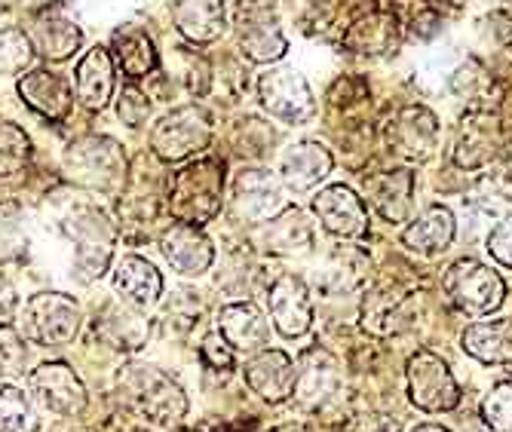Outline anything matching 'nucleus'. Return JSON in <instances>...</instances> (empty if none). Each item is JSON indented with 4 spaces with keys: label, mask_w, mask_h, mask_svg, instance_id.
<instances>
[{
    "label": "nucleus",
    "mask_w": 512,
    "mask_h": 432,
    "mask_svg": "<svg viewBox=\"0 0 512 432\" xmlns=\"http://www.w3.org/2000/svg\"><path fill=\"white\" fill-rule=\"evenodd\" d=\"M117 387L123 402L157 426H172L188 414V396L178 383L157 365L129 362L117 374Z\"/></svg>",
    "instance_id": "f257e3e1"
},
{
    "label": "nucleus",
    "mask_w": 512,
    "mask_h": 432,
    "mask_svg": "<svg viewBox=\"0 0 512 432\" xmlns=\"http://www.w3.org/2000/svg\"><path fill=\"white\" fill-rule=\"evenodd\" d=\"M224 197V163L221 160H194L178 169L169 181V212L181 224L203 227L209 224Z\"/></svg>",
    "instance_id": "f03ea898"
},
{
    "label": "nucleus",
    "mask_w": 512,
    "mask_h": 432,
    "mask_svg": "<svg viewBox=\"0 0 512 432\" xmlns=\"http://www.w3.org/2000/svg\"><path fill=\"white\" fill-rule=\"evenodd\" d=\"M80 307L74 298L62 295V292H40L31 295L22 307V319H19V331L22 338L37 344V347H68L74 344L77 331H80Z\"/></svg>",
    "instance_id": "7ed1b4c3"
},
{
    "label": "nucleus",
    "mask_w": 512,
    "mask_h": 432,
    "mask_svg": "<svg viewBox=\"0 0 512 432\" xmlns=\"http://www.w3.org/2000/svg\"><path fill=\"white\" fill-rule=\"evenodd\" d=\"M442 288L448 301L467 316H488L491 310H497L503 304L506 285L503 279L485 267L482 261L473 258H460L445 270Z\"/></svg>",
    "instance_id": "20e7f679"
},
{
    "label": "nucleus",
    "mask_w": 512,
    "mask_h": 432,
    "mask_svg": "<svg viewBox=\"0 0 512 432\" xmlns=\"http://www.w3.org/2000/svg\"><path fill=\"white\" fill-rule=\"evenodd\" d=\"M212 141V117L200 105H181L169 111L151 132V151L163 163L188 160L191 154L206 151Z\"/></svg>",
    "instance_id": "39448f33"
},
{
    "label": "nucleus",
    "mask_w": 512,
    "mask_h": 432,
    "mask_svg": "<svg viewBox=\"0 0 512 432\" xmlns=\"http://www.w3.org/2000/svg\"><path fill=\"white\" fill-rule=\"evenodd\" d=\"M65 169L74 181L92 190H114L126 178V157L114 138L89 135L74 141L65 154Z\"/></svg>",
    "instance_id": "423d86ee"
},
{
    "label": "nucleus",
    "mask_w": 512,
    "mask_h": 432,
    "mask_svg": "<svg viewBox=\"0 0 512 432\" xmlns=\"http://www.w3.org/2000/svg\"><path fill=\"white\" fill-rule=\"evenodd\" d=\"M405 377H408V396L421 411L439 414V411H451L460 402V387L448 362L433 350H417L408 359Z\"/></svg>",
    "instance_id": "0eeeda50"
},
{
    "label": "nucleus",
    "mask_w": 512,
    "mask_h": 432,
    "mask_svg": "<svg viewBox=\"0 0 512 432\" xmlns=\"http://www.w3.org/2000/svg\"><path fill=\"white\" fill-rule=\"evenodd\" d=\"M258 95H261L264 111L270 117H276L279 123L304 126L316 114L310 83L295 68H270L267 74H261Z\"/></svg>",
    "instance_id": "6e6552de"
},
{
    "label": "nucleus",
    "mask_w": 512,
    "mask_h": 432,
    "mask_svg": "<svg viewBox=\"0 0 512 432\" xmlns=\"http://www.w3.org/2000/svg\"><path fill=\"white\" fill-rule=\"evenodd\" d=\"M387 144L402 160L424 163L439 144V120L424 105H405L387 123Z\"/></svg>",
    "instance_id": "1a4fd4ad"
},
{
    "label": "nucleus",
    "mask_w": 512,
    "mask_h": 432,
    "mask_svg": "<svg viewBox=\"0 0 512 432\" xmlns=\"http://www.w3.org/2000/svg\"><path fill=\"white\" fill-rule=\"evenodd\" d=\"M237 40H240L243 56H249L252 62L283 59L289 46L283 37V28H279V16L267 0H249L246 7H240Z\"/></svg>",
    "instance_id": "9d476101"
},
{
    "label": "nucleus",
    "mask_w": 512,
    "mask_h": 432,
    "mask_svg": "<svg viewBox=\"0 0 512 432\" xmlns=\"http://www.w3.org/2000/svg\"><path fill=\"white\" fill-rule=\"evenodd\" d=\"M31 396L56 417H80L86 411V390L65 362H43L31 371Z\"/></svg>",
    "instance_id": "9b49d317"
},
{
    "label": "nucleus",
    "mask_w": 512,
    "mask_h": 432,
    "mask_svg": "<svg viewBox=\"0 0 512 432\" xmlns=\"http://www.w3.org/2000/svg\"><path fill=\"white\" fill-rule=\"evenodd\" d=\"M503 144L500 120L485 108H470L457 126V138L451 148V160L460 169H485Z\"/></svg>",
    "instance_id": "f8f14e48"
},
{
    "label": "nucleus",
    "mask_w": 512,
    "mask_h": 432,
    "mask_svg": "<svg viewBox=\"0 0 512 432\" xmlns=\"http://www.w3.org/2000/svg\"><path fill=\"white\" fill-rule=\"evenodd\" d=\"M402 25L393 13L387 10H362L353 22H347L344 34H341V46L353 56H365V59H381V56H393L402 43Z\"/></svg>",
    "instance_id": "ddd939ff"
},
{
    "label": "nucleus",
    "mask_w": 512,
    "mask_h": 432,
    "mask_svg": "<svg viewBox=\"0 0 512 432\" xmlns=\"http://www.w3.org/2000/svg\"><path fill=\"white\" fill-rule=\"evenodd\" d=\"M267 310L283 338H301L313 325V304L301 276L279 273L267 288Z\"/></svg>",
    "instance_id": "4468645a"
},
{
    "label": "nucleus",
    "mask_w": 512,
    "mask_h": 432,
    "mask_svg": "<svg viewBox=\"0 0 512 432\" xmlns=\"http://www.w3.org/2000/svg\"><path fill=\"white\" fill-rule=\"evenodd\" d=\"M368 270H371V255L362 246L341 243L322 258V264L316 270V288L325 298L356 295L368 282Z\"/></svg>",
    "instance_id": "2eb2a0df"
},
{
    "label": "nucleus",
    "mask_w": 512,
    "mask_h": 432,
    "mask_svg": "<svg viewBox=\"0 0 512 432\" xmlns=\"http://www.w3.org/2000/svg\"><path fill=\"white\" fill-rule=\"evenodd\" d=\"M243 377L252 387V393H258L264 402L279 405L295 396V383H298V365L292 362L289 353L283 350H258L249 356V362L243 365Z\"/></svg>",
    "instance_id": "dca6fc26"
},
{
    "label": "nucleus",
    "mask_w": 512,
    "mask_h": 432,
    "mask_svg": "<svg viewBox=\"0 0 512 432\" xmlns=\"http://www.w3.org/2000/svg\"><path fill=\"white\" fill-rule=\"evenodd\" d=\"M362 328L375 338H390V334H399L408 328L411 322V295L408 288L399 282H381L375 285L362 301L359 310Z\"/></svg>",
    "instance_id": "f3484780"
},
{
    "label": "nucleus",
    "mask_w": 512,
    "mask_h": 432,
    "mask_svg": "<svg viewBox=\"0 0 512 432\" xmlns=\"http://www.w3.org/2000/svg\"><path fill=\"white\" fill-rule=\"evenodd\" d=\"M313 212L332 236L359 239L368 233V212L347 184H329L313 197Z\"/></svg>",
    "instance_id": "a211bd4d"
},
{
    "label": "nucleus",
    "mask_w": 512,
    "mask_h": 432,
    "mask_svg": "<svg viewBox=\"0 0 512 432\" xmlns=\"http://www.w3.org/2000/svg\"><path fill=\"white\" fill-rule=\"evenodd\" d=\"M414 172L411 169H387V172H371L362 181L365 200L371 203L387 224H402L411 215L414 206Z\"/></svg>",
    "instance_id": "6ab92c4d"
},
{
    "label": "nucleus",
    "mask_w": 512,
    "mask_h": 432,
    "mask_svg": "<svg viewBox=\"0 0 512 432\" xmlns=\"http://www.w3.org/2000/svg\"><path fill=\"white\" fill-rule=\"evenodd\" d=\"M160 249H163L169 267H172L178 276H184V279H197V276H203V273L212 267V261H215V249H212V243H209V236H206L200 227H194V224H181V221L172 224V227L163 233Z\"/></svg>",
    "instance_id": "aec40b11"
},
{
    "label": "nucleus",
    "mask_w": 512,
    "mask_h": 432,
    "mask_svg": "<svg viewBox=\"0 0 512 432\" xmlns=\"http://www.w3.org/2000/svg\"><path fill=\"white\" fill-rule=\"evenodd\" d=\"M234 215L249 224L270 221L283 209V190H279L276 178L264 169H243L234 181Z\"/></svg>",
    "instance_id": "412c9836"
},
{
    "label": "nucleus",
    "mask_w": 512,
    "mask_h": 432,
    "mask_svg": "<svg viewBox=\"0 0 512 432\" xmlns=\"http://www.w3.org/2000/svg\"><path fill=\"white\" fill-rule=\"evenodd\" d=\"M74 236H77V258H74V276L80 282L99 279L108 267L111 258V239L114 230L108 218L96 209H89L83 218L74 221Z\"/></svg>",
    "instance_id": "4be33fe9"
},
{
    "label": "nucleus",
    "mask_w": 512,
    "mask_h": 432,
    "mask_svg": "<svg viewBox=\"0 0 512 432\" xmlns=\"http://www.w3.org/2000/svg\"><path fill=\"white\" fill-rule=\"evenodd\" d=\"M338 359L325 350V347H310L301 356L298 365V383H295V396L301 399L304 408L319 411L325 402H332L341 383V371H338Z\"/></svg>",
    "instance_id": "5701e85b"
},
{
    "label": "nucleus",
    "mask_w": 512,
    "mask_h": 432,
    "mask_svg": "<svg viewBox=\"0 0 512 432\" xmlns=\"http://www.w3.org/2000/svg\"><path fill=\"white\" fill-rule=\"evenodd\" d=\"M28 37L34 43V50L50 62L71 59L83 43V31L59 7H43L40 13H34Z\"/></svg>",
    "instance_id": "b1692460"
},
{
    "label": "nucleus",
    "mask_w": 512,
    "mask_h": 432,
    "mask_svg": "<svg viewBox=\"0 0 512 432\" xmlns=\"http://www.w3.org/2000/svg\"><path fill=\"white\" fill-rule=\"evenodd\" d=\"M19 99L43 120H65L71 114L74 92L62 74L37 68L19 80Z\"/></svg>",
    "instance_id": "393cba45"
},
{
    "label": "nucleus",
    "mask_w": 512,
    "mask_h": 432,
    "mask_svg": "<svg viewBox=\"0 0 512 432\" xmlns=\"http://www.w3.org/2000/svg\"><path fill=\"white\" fill-rule=\"evenodd\" d=\"M218 334L230 344L234 353H258L267 347L270 338V325L264 319V313L252 304V301H240V304H227L218 313Z\"/></svg>",
    "instance_id": "a878e982"
},
{
    "label": "nucleus",
    "mask_w": 512,
    "mask_h": 432,
    "mask_svg": "<svg viewBox=\"0 0 512 432\" xmlns=\"http://www.w3.org/2000/svg\"><path fill=\"white\" fill-rule=\"evenodd\" d=\"M114 288L129 307L151 310V307H157V301L163 295V276L148 258L123 255L114 270Z\"/></svg>",
    "instance_id": "bb28decb"
},
{
    "label": "nucleus",
    "mask_w": 512,
    "mask_h": 432,
    "mask_svg": "<svg viewBox=\"0 0 512 432\" xmlns=\"http://www.w3.org/2000/svg\"><path fill=\"white\" fill-rule=\"evenodd\" d=\"M454 233H457V221L451 215V209L445 206H427L421 215H417L405 233H402V246L414 255H424L433 258L439 252H445L454 243Z\"/></svg>",
    "instance_id": "cd10ccee"
},
{
    "label": "nucleus",
    "mask_w": 512,
    "mask_h": 432,
    "mask_svg": "<svg viewBox=\"0 0 512 432\" xmlns=\"http://www.w3.org/2000/svg\"><path fill=\"white\" fill-rule=\"evenodd\" d=\"M175 28L191 43H212L224 34V0H169Z\"/></svg>",
    "instance_id": "c85d7f7f"
},
{
    "label": "nucleus",
    "mask_w": 512,
    "mask_h": 432,
    "mask_svg": "<svg viewBox=\"0 0 512 432\" xmlns=\"http://www.w3.org/2000/svg\"><path fill=\"white\" fill-rule=\"evenodd\" d=\"M332 172V154L319 141H298L283 154L279 178L289 190H310Z\"/></svg>",
    "instance_id": "c756f323"
},
{
    "label": "nucleus",
    "mask_w": 512,
    "mask_h": 432,
    "mask_svg": "<svg viewBox=\"0 0 512 432\" xmlns=\"http://www.w3.org/2000/svg\"><path fill=\"white\" fill-rule=\"evenodd\" d=\"M111 92H114L111 50L96 46V50H89L77 65V99L92 111H102L111 102Z\"/></svg>",
    "instance_id": "7c9ffc66"
},
{
    "label": "nucleus",
    "mask_w": 512,
    "mask_h": 432,
    "mask_svg": "<svg viewBox=\"0 0 512 432\" xmlns=\"http://www.w3.org/2000/svg\"><path fill=\"white\" fill-rule=\"evenodd\" d=\"M460 347L479 362H509L512 359V319L476 322L460 334Z\"/></svg>",
    "instance_id": "2f4dec72"
},
{
    "label": "nucleus",
    "mask_w": 512,
    "mask_h": 432,
    "mask_svg": "<svg viewBox=\"0 0 512 432\" xmlns=\"http://www.w3.org/2000/svg\"><path fill=\"white\" fill-rule=\"evenodd\" d=\"M264 246L276 255H298L313 246V227L301 209H283L267 221Z\"/></svg>",
    "instance_id": "473e14b6"
},
{
    "label": "nucleus",
    "mask_w": 512,
    "mask_h": 432,
    "mask_svg": "<svg viewBox=\"0 0 512 432\" xmlns=\"http://www.w3.org/2000/svg\"><path fill=\"white\" fill-rule=\"evenodd\" d=\"M114 59L129 80L151 77L160 62V56L154 50V40L138 28H123L114 34Z\"/></svg>",
    "instance_id": "72a5a7b5"
},
{
    "label": "nucleus",
    "mask_w": 512,
    "mask_h": 432,
    "mask_svg": "<svg viewBox=\"0 0 512 432\" xmlns=\"http://www.w3.org/2000/svg\"><path fill=\"white\" fill-rule=\"evenodd\" d=\"M463 209H470L479 218H506L512 209V178L506 172H491L476 181L473 194L463 200Z\"/></svg>",
    "instance_id": "f704fd0d"
},
{
    "label": "nucleus",
    "mask_w": 512,
    "mask_h": 432,
    "mask_svg": "<svg viewBox=\"0 0 512 432\" xmlns=\"http://www.w3.org/2000/svg\"><path fill=\"white\" fill-rule=\"evenodd\" d=\"M448 92L473 108H482V99L494 92V74L479 59H463L448 77Z\"/></svg>",
    "instance_id": "c9c22d12"
},
{
    "label": "nucleus",
    "mask_w": 512,
    "mask_h": 432,
    "mask_svg": "<svg viewBox=\"0 0 512 432\" xmlns=\"http://www.w3.org/2000/svg\"><path fill=\"white\" fill-rule=\"evenodd\" d=\"M40 417L34 396H28L19 387L0 390V432H37Z\"/></svg>",
    "instance_id": "e433bc0d"
},
{
    "label": "nucleus",
    "mask_w": 512,
    "mask_h": 432,
    "mask_svg": "<svg viewBox=\"0 0 512 432\" xmlns=\"http://www.w3.org/2000/svg\"><path fill=\"white\" fill-rule=\"evenodd\" d=\"M31 160V138L22 126L0 120V178L22 172Z\"/></svg>",
    "instance_id": "4c0bfd02"
},
{
    "label": "nucleus",
    "mask_w": 512,
    "mask_h": 432,
    "mask_svg": "<svg viewBox=\"0 0 512 432\" xmlns=\"http://www.w3.org/2000/svg\"><path fill=\"white\" fill-rule=\"evenodd\" d=\"M34 59V43L22 28L0 31V74H22Z\"/></svg>",
    "instance_id": "58836bf2"
},
{
    "label": "nucleus",
    "mask_w": 512,
    "mask_h": 432,
    "mask_svg": "<svg viewBox=\"0 0 512 432\" xmlns=\"http://www.w3.org/2000/svg\"><path fill=\"white\" fill-rule=\"evenodd\" d=\"M28 252V236L22 230V212L13 203L0 206V264L19 261Z\"/></svg>",
    "instance_id": "ea45409f"
},
{
    "label": "nucleus",
    "mask_w": 512,
    "mask_h": 432,
    "mask_svg": "<svg viewBox=\"0 0 512 432\" xmlns=\"http://www.w3.org/2000/svg\"><path fill=\"white\" fill-rule=\"evenodd\" d=\"M28 347L16 325H0V383L16 380L25 374Z\"/></svg>",
    "instance_id": "a19ab883"
},
{
    "label": "nucleus",
    "mask_w": 512,
    "mask_h": 432,
    "mask_svg": "<svg viewBox=\"0 0 512 432\" xmlns=\"http://www.w3.org/2000/svg\"><path fill=\"white\" fill-rule=\"evenodd\" d=\"M479 37L488 50H494L500 59H506L512 65V13L506 10H494L479 22Z\"/></svg>",
    "instance_id": "79ce46f5"
},
{
    "label": "nucleus",
    "mask_w": 512,
    "mask_h": 432,
    "mask_svg": "<svg viewBox=\"0 0 512 432\" xmlns=\"http://www.w3.org/2000/svg\"><path fill=\"white\" fill-rule=\"evenodd\" d=\"M102 331L114 347H123V350H138L145 341V328L138 325L135 316L123 310H108V316L102 319Z\"/></svg>",
    "instance_id": "37998d69"
},
{
    "label": "nucleus",
    "mask_w": 512,
    "mask_h": 432,
    "mask_svg": "<svg viewBox=\"0 0 512 432\" xmlns=\"http://www.w3.org/2000/svg\"><path fill=\"white\" fill-rule=\"evenodd\" d=\"M482 417L497 432H512V380L497 383V387L482 402Z\"/></svg>",
    "instance_id": "c03bdc74"
},
{
    "label": "nucleus",
    "mask_w": 512,
    "mask_h": 432,
    "mask_svg": "<svg viewBox=\"0 0 512 432\" xmlns=\"http://www.w3.org/2000/svg\"><path fill=\"white\" fill-rule=\"evenodd\" d=\"M117 114H120V120L129 126V129H138L142 126L148 117H151V102H148V95L138 89V86H126L123 92H120V102H117Z\"/></svg>",
    "instance_id": "a18cd8bd"
},
{
    "label": "nucleus",
    "mask_w": 512,
    "mask_h": 432,
    "mask_svg": "<svg viewBox=\"0 0 512 432\" xmlns=\"http://www.w3.org/2000/svg\"><path fill=\"white\" fill-rule=\"evenodd\" d=\"M414 40H433L442 31V10H436L430 0H421L417 10L411 13L408 25H402Z\"/></svg>",
    "instance_id": "49530a36"
},
{
    "label": "nucleus",
    "mask_w": 512,
    "mask_h": 432,
    "mask_svg": "<svg viewBox=\"0 0 512 432\" xmlns=\"http://www.w3.org/2000/svg\"><path fill=\"white\" fill-rule=\"evenodd\" d=\"M200 359L209 371H221V374H230L234 371V350L230 344L221 338V334H206L203 344H200Z\"/></svg>",
    "instance_id": "de8ad7c7"
},
{
    "label": "nucleus",
    "mask_w": 512,
    "mask_h": 432,
    "mask_svg": "<svg viewBox=\"0 0 512 432\" xmlns=\"http://www.w3.org/2000/svg\"><path fill=\"white\" fill-rule=\"evenodd\" d=\"M485 249L488 255L503 264V267H512V218H500L491 230H488V239H485Z\"/></svg>",
    "instance_id": "09e8293b"
},
{
    "label": "nucleus",
    "mask_w": 512,
    "mask_h": 432,
    "mask_svg": "<svg viewBox=\"0 0 512 432\" xmlns=\"http://www.w3.org/2000/svg\"><path fill=\"white\" fill-rule=\"evenodd\" d=\"M341 432H396V426H393V420L387 414L365 408V411H353L344 420Z\"/></svg>",
    "instance_id": "8fccbe9b"
},
{
    "label": "nucleus",
    "mask_w": 512,
    "mask_h": 432,
    "mask_svg": "<svg viewBox=\"0 0 512 432\" xmlns=\"http://www.w3.org/2000/svg\"><path fill=\"white\" fill-rule=\"evenodd\" d=\"M267 432H313V429L307 423H301V420H292V423H279V426H273Z\"/></svg>",
    "instance_id": "3c124183"
},
{
    "label": "nucleus",
    "mask_w": 512,
    "mask_h": 432,
    "mask_svg": "<svg viewBox=\"0 0 512 432\" xmlns=\"http://www.w3.org/2000/svg\"><path fill=\"white\" fill-rule=\"evenodd\" d=\"M411 432H448V429H442V426H436V423H421V426H414Z\"/></svg>",
    "instance_id": "603ef678"
},
{
    "label": "nucleus",
    "mask_w": 512,
    "mask_h": 432,
    "mask_svg": "<svg viewBox=\"0 0 512 432\" xmlns=\"http://www.w3.org/2000/svg\"><path fill=\"white\" fill-rule=\"evenodd\" d=\"M16 4H22V0H0V13H7V10H13Z\"/></svg>",
    "instance_id": "864d4df0"
},
{
    "label": "nucleus",
    "mask_w": 512,
    "mask_h": 432,
    "mask_svg": "<svg viewBox=\"0 0 512 432\" xmlns=\"http://www.w3.org/2000/svg\"><path fill=\"white\" fill-rule=\"evenodd\" d=\"M22 4H31V7H50V0H22Z\"/></svg>",
    "instance_id": "5fc2aeb1"
}]
</instances>
